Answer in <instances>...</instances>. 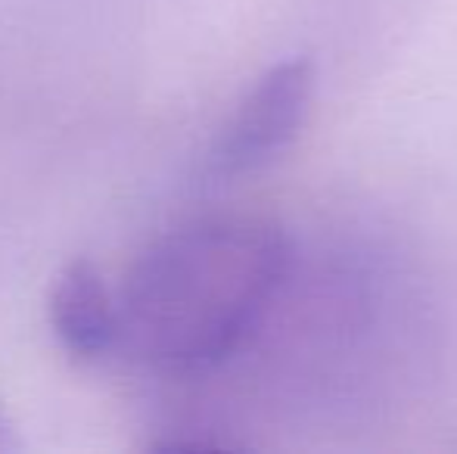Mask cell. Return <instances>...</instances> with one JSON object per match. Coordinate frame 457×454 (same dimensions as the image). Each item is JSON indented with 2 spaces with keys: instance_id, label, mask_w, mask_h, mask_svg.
Returning <instances> with one entry per match:
<instances>
[{
  "instance_id": "cell-1",
  "label": "cell",
  "mask_w": 457,
  "mask_h": 454,
  "mask_svg": "<svg viewBox=\"0 0 457 454\" xmlns=\"http://www.w3.org/2000/svg\"><path fill=\"white\" fill-rule=\"evenodd\" d=\"M289 271V240L255 215L193 219L150 243L115 293L121 349L169 374L228 361Z\"/></svg>"
},
{
  "instance_id": "cell-2",
  "label": "cell",
  "mask_w": 457,
  "mask_h": 454,
  "mask_svg": "<svg viewBox=\"0 0 457 454\" xmlns=\"http://www.w3.org/2000/svg\"><path fill=\"white\" fill-rule=\"evenodd\" d=\"M314 97V66L305 56H293L268 69L234 115L224 121L205 156V171L215 181L253 175L271 165L295 137L308 119Z\"/></svg>"
},
{
  "instance_id": "cell-3",
  "label": "cell",
  "mask_w": 457,
  "mask_h": 454,
  "mask_svg": "<svg viewBox=\"0 0 457 454\" xmlns=\"http://www.w3.org/2000/svg\"><path fill=\"white\" fill-rule=\"evenodd\" d=\"M54 336L81 364L103 361L121 349L119 305L103 274L87 259H75L56 274L47 299Z\"/></svg>"
},
{
  "instance_id": "cell-4",
  "label": "cell",
  "mask_w": 457,
  "mask_h": 454,
  "mask_svg": "<svg viewBox=\"0 0 457 454\" xmlns=\"http://www.w3.org/2000/svg\"><path fill=\"white\" fill-rule=\"evenodd\" d=\"M12 445H16V439H12L10 424H6L4 414H0V449H12Z\"/></svg>"
}]
</instances>
